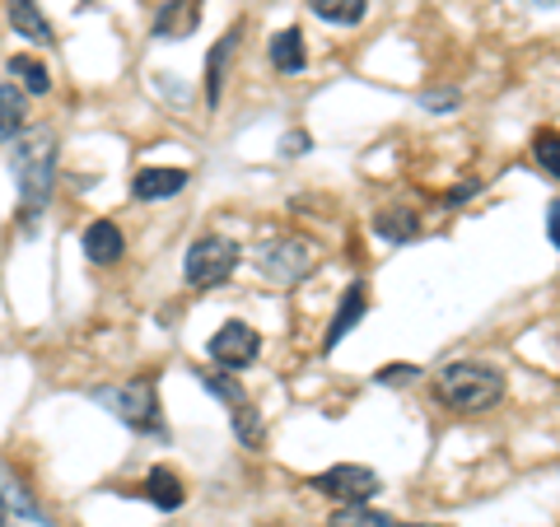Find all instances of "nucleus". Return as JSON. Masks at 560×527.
Instances as JSON below:
<instances>
[{
  "label": "nucleus",
  "instance_id": "nucleus-1",
  "mask_svg": "<svg viewBox=\"0 0 560 527\" xmlns=\"http://www.w3.org/2000/svg\"><path fill=\"white\" fill-rule=\"evenodd\" d=\"M14 183H20V220L33 224L51 201V187H57V136L47 127L24 131L20 145H14Z\"/></svg>",
  "mask_w": 560,
  "mask_h": 527
},
{
  "label": "nucleus",
  "instance_id": "nucleus-2",
  "mask_svg": "<svg viewBox=\"0 0 560 527\" xmlns=\"http://www.w3.org/2000/svg\"><path fill=\"white\" fill-rule=\"evenodd\" d=\"M434 397H440V407L458 415H477L504 401V374L481 360H453L434 374Z\"/></svg>",
  "mask_w": 560,
  "mask_h": 527
},
{
  "label": "nucleus",
  "instance_id": "nucleus-3",
  "mask_svg": "<svg viewBox=\"0 0 560 527\" xmlns=\"http://www.w3.org/2000/svg\"><path fill=\"white\" fill-rule=\"evenodd\" d=\"M98 407H108L121 425H131L140 434H160L164 420H160V393H154L150 378H136V383H117V388H98L94 393Z\"/></svg>",
  "mask_w": 560,
  "mask_h": 527
},
{
  "label": "nucleus",
  "instance_id": "nucleus-4",
  "mask_svg": "<svg viewBox=\"0 0 560 527\" xmlns=\"http://www.w3.org/2000/svg\"><path fill=\"white\" fill-rule=\"evenodd\" d=\"M234 267H238V243L224 238V234H206V238H197L187 248L183 280L191 290H215V285H224V280L234 276Z\"/></svg>",
  "mask_w": 560,
  "mask_h": 527
},
{
  "label": "nucleus",
  "instance_id": "nucleus-5",
  "mask_svg": "<svg viewBox=\"0 0 560 527\" xmlns=\"http://www.w3.org/2000/svg\"><path fill=\"white\" fill-rule=\"evenodd\" d=\"M257 267L271 285H300V280L313 271V248L304 238H271L267 248L257 253Z\"/></svg>",
  "mask_w": 560,
  "mask_h": 527
},
{
  "label": "nucleus",
  "instance_id": "nucleus-6",
  "mask_svg": "<svg viewBox=\"0 0 560 527\" xmlns=\"http://www.w3.org/2000/svg\"><path fill=\"white\" fill-rule=\"evenodd\" d=\"M313 490L337 504H370L378 495V471L360 467V462H337V467H327L323 477H313Z\"/></svg>",
  "mask_w": 560,
  "mask_h": 527
},
{
  "label": "nucleus",
  "instance_id": "nucleus-7",
  "mask_svg": "<svg viewBox=\"0 0 560 527\" xmlns=\"http://www.w3.org/2000/svg\"><path fill=\"white\" fill-rule=\"evenodd\" d=\"M261 355V337L248 327V323H224L215 337H210V360H215V368H224V374H238V368H248L253 360Z\"/></svg>",
  "mask_w": 560,
  "mask_h": 527
},
{
  "label": "nucleus",
  "instance_id": "nucleus-8",
  "mask_svg": "<svg viewBox=\"0 0 560 527\" xmlns=\"http://www.w3.org/2000/svg\"><path fill=\"white\" fill-rule=\"evenodd\" d=\"M84 257L94 261V267H113V261H121V253H127V238H121V230L113 220H94L84 224Z\"/></svg>",
  "mask_w": 560,
  "mask_h": 527
},
{
  "label": "nucleus",
  "instance_id": "nucleus-9",
  "mask_svg": "<svg viewBox=\"0 0 560 527\" xmlns=\"http://www.w3.org/2000/svg\"><path fill=\"white\" fill-rule=\"evenodd\" d=\"M187 187L183 168H140L131 178V197L136 201H173Z\"/></svg>",
  "mask_w": 560,
  "mask_h": 527
},
{
  "label": "nucleus",
  "instance_id": "nucleus-10",
  "mask_svg": "<svg viewBox=\"0 0 560 527\" xmlns=\"http://www.w3.org/2000/svg\"><path fill=\"white\" fill-rule=\"evenodd\" d=\"M364 308H370V290H364L360 280H355V285H350V290L341 294V304H337V318H331L327 337H323V350H327V355H331V350H337V346L346 341V331H350V327H355V323L364 318Z\"/></svg>",
  "mask_w": 560,
  "mask_h": 527
},
{
  "label": "nucleus",
  "instance_id": "nucleus-11",
  "mask_svg": "<svg viewBox=\"0 0 560 527\" xmlns=\"http://www.w3.org/2000/svg\"><path fill=\"white\" fill-rule=\"evenodd\" d=\"M5 14H10V28L20 33L24 43H51V24H47V14L38 0H5Z\"/></svg>",
  "mask_w": 560,
  "mask_h": 527
},
{
  "label": "nucleus",
  "instance_id": "nucleus-12",
  "mask_svg": "<svg viewBox=\"0 0 560 527\" xmlns=\"http://www.w3.org/2000/svg\"><path fill=\"white\" fill-rule=\"evenodd\" d=\"M197 28V5L191 0H164L160 10H154V24H150V33L154 38H187V33Z\"/></svg>",
  "mask_w": 560,
  "mask_h": 527
},
{
  "label": "nucleus",
  "instance_id": "nucleus-13",
  "mask_svg": "<svg viewBox=\"0 0 560 527\" xmlns=\"http://www.w3.org/2000/svg\"><path fill=\"white\" fill-rule=\"evenodd\" d=\"M145 500H150L154 508H164V514H178V508L187 504L183 477H178V471H168V467H154L150 477H145Z\"/></svg>",
  "mask_w": 560,
  "mask_h": 527
},
{
  "label": "nucleus",
  "instance_id": "nucleus-14",
  "mask_svg": "<svg viewBox=\"0 0 560 527\" xmlns=\"http://www.w3.org/2000/svg\"><path fill=\"white\" fill-rule=\"evenodd\" d=\"M234 47H238V24L224 33V38L210 47V57H206V103L210 108H220V90H224V66H230L234 57Z\"/></svg>",
  "mask_w": 560,
  "mask_h": 527
},
{
  "label": "nucleus",
  "instance_id": "nucleus-15",
  "mask_svg": "<svg viewBox=\"0 0 560 527\" xmlns=\"http://www.w3.org/2000/svg\"><path fill=\"white\" fill-rule=\"evenodd\" d=\"M271 66L280 70V75H300V70L308 66V51H304V33L300 28H285L271 38Z\"/></svg>",
  "mask_w": 560,
  "mask_h": 527
},
{
  "label": "nucleus",
  "instance_id": "nucleus-16",
  "mask_svg": "<svg viewBox=\"0 0 560 527\" xmlns=\"http://www.w3.org/2000/svg\"><path fill=\"white\" fill-rule=\"evenodd\" d=\"M374 230H378V238H388V243H411L420 234V215L411 206H383L374 215Z\"/></svg>",
  "mask_w": 560,
  "mask_h": 527
},
{
  "label": "nucleus",
  "instance_id": "nucleus-17",
  "mask_svg": "<svg viewBox=\"0 0 560 527\" xmlns=\"http://www.w3.org/2000/svg\"><path fill=\"white\" fill-rule=\"evenodd\" d=\"M28 127V103L20 84H0V140H20Z\"/></svg>",
  "mask_w": 560,
  "mask_h": 527
},
{
  "label": "nucleus",
  "instance_id": "nucleus-18",
  "mask_svg": "<svg viewBox=\"0 0 560 527\" xmlns=\"http://www.w3.org/2000/svg\"><path fill=\"white\" fill-rule=\"evenodd\" d=\"M308 10L318 14L323 24H337V28H355L364 14H370V0H308Z\"/></svg>",
  "mask_w": 560,
  "mask_h": 527
},
{
  "label": "nucleus",
  "instance_id": "nucleus-19",
  "mask_svg": "<svg viewBox=\"0 0 560 527\" xmlns=\"http://www.w3.org/2000/svg\"><path fill=\"white\" fill-rule=\"evenodd\" d=\"M10 75H14V84H20L24 94H33V98L51 94V75H47V66H43L38 57H10Z\"/></svg>",
  "mask_w": 560,
  "mask_h": 527
},
{
  "label": "nucleus",
  "instance_id": "nucleus-20",
  "mask_svg": "<svg viewBox=\"0 0 560 527\" xmlns=\"http://www.w3.org/2000/svg\"><path fill=\"white\" fill-rule=\"evenodd\" d=\"M327 527H401L393 514H378L370 504H341L337 514L327 518Z\"/></svg>",
  "mask_w": 560,
  "mask_h": 527
},
{
  "label": "nucleus",
  "instance_id": "nucleus-21",
  "mask_svg": "<svg viewBox=\"0 0 560 527\" xmlns=\"http://www.w3.org/2000/svg\"><path fill=\"white\" fill-rule=\"evenodd\" d=\"M201 388H206L210 397H215V401H224V407H230V411L248 407V397H243V388H238V383H234L230 374H224V368H210V374L201 368Z\"/></svg>",
  "mask_w": 560,
  "mask_h": 527
},
{
  "label": "nucleus",
  "instance_id": "nucleus-22",
  "mask_svg": "<svg viewBox=\"0 0 560 527\" xmlns=\"http://www.w3.org/2000/svg\"><path fill=\"white\" fill-rule=\"evenodd\" d=\"M533 154H537L541 173H551V178L560 183V131H537L533 136Z\"/></svg>",
  "mask_w": 560,
  "mask_h": 527
},
{
  "label": "nucleus",
  "instance_id": "nucleus-23",
  "mask_svg": "<svg viewBox=\"0 0 560 527\" xmlns=\"http://www.w3.org/2000/svg\"><path fill=\"white\" fill-rule=\"evenodd\" d=\"M374 378L383 383V388H407V383L420 378V368H416V364H383Z\"/></svg>",
  "mask_w": 560,
  "mask_h": 527
},
{
  "label": "nucleus",
  "instance_id": "nucleus-24",
  "mask_svg": "<svg viewBox=\"0 0 560 527\" xmlns=\"http://www.w3.org/2000/svg\"><path fill=\"white\" fill-rule=\"evenodd\" d=\"M477 191H481V183H477V178H467V183H458V187H448V191H444V206H467L471 197H477Z\"/></svg>",
  "mask_w": 560,
  "mask_h": 527
},
{
  "label": "nucleus",
  "instance_id": "nucleus-25",
  "mask_svg": "<svg viewBox=\"0 0 560 527\" xmlns=\"http://www.w3.org/2000/svg\"><path fill=\"white\" fill-rule=\"evenodd\" d=\"M420 108H430V113H448V108H458V90H440V94H425V98H420Z\"/></svg>",
  "mask_w": 560,
  "mask_h": 527
},
{
  "label": "nucleus",
  "instance_id": "nucleus-26",
  "mask_svg": "<svg viewBox=\"0 0 560 527\" xmlns=\"http://www.w3.org/2000/svg\"><path fill=\"white\" fill-rule=\"evenodd\" d=\"M547 238H551L556 248H560V197L547 206Z\"/></svg>",
  "mask_w": 560,
  "mask_h": 527
},
{
  "label": "nucleus",
  "instance_id": "nucleus-27",
  "mask_svg": "<svg viewBox=\"0 0 560 527\" xmlns=\"http://www.w3.org/2000/svg\"><path fill=\"white\" fill-rule=\"evenodd\" d=\"M308 150V136L304 131H290L285 140H280V154H304Z\"/></svg>",
  "mask_w": 560,
  "mask_h": 527
},
{
  "label": "nucleus",
  "instance_id": "nucleus-28",
  "mask_svg": "<svg viewBox=\"0 0 560 527\" xmlns=\"http://www.w3.org/2000/svg\"><path fill=\"white\" fill-rule=\"evenodd\" d=\"M0 527H5V500H0Z\"/></svg>",
  "mask_w": 560,
  "mask_h": 527
},
{
  "label": "nucleus",
  "instance_id": "nucleus-29",
  "mask_svg": "<svg viewBox=\"0 0 560 527\" xmlns=\"http://www.w3.org/2000/svg\"><path fill=\"white\" fill-rule=\"evenodd\" d=\"M411 527H444V523H411Z\"/></svg>",
  "mask_w": 560,
  "mask_h": 527
},
{
  "label": "nucleus",
  "instance_id": "nucleus-30",
  "mask_svg": "<svg viewBox=\"0 0 560 527\" xmlns=\"http://www.w3.org/2000/svg\"><path fill=\"white\" fill-rule=\"evenodd\" d=\"M537 5H541V10H547V5H556V0H537Z\"/></svg>",
  "mask_w": 560,
  "mask_h": 527
},
{
  "label": "nucleus",
  "instance_id": "nucleus-31",
  "mask_svg": "<svg viewBox=\"0 0 560 527\" xmlns=\"http://www.w3.org/2000/svg\"><path fill=\"white\" fill-rule=\"evenodd\" d=\"M84 5H90V0H84Z\"/></svg>",
  "mask_w": 560,
  "mask_h": 527
}]
</instances>
